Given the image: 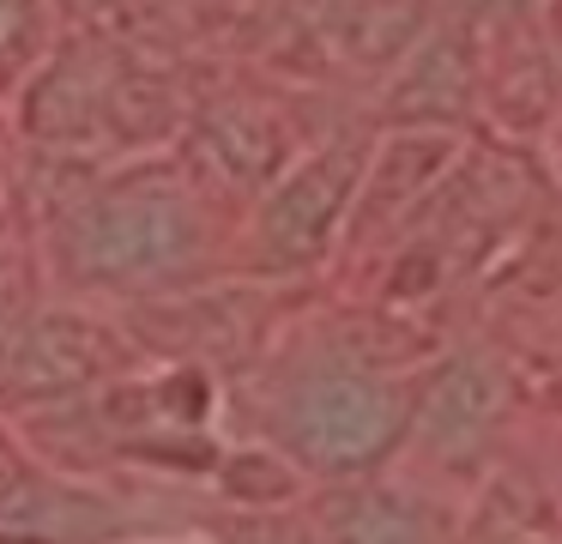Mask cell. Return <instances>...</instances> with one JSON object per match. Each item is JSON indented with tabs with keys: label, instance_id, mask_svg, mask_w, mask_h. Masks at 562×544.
I'll use <instances>...</instances> for the list:
<instances>
[{
	"label": "cell",
	"instance_id": "1",
	"mask_svg": "<svg viewBox=\"0 0 562 544\" xmlns=\"http://www.w3.org/2000/svg\"><path fill=\"white\" fill-rule=\"evenodd\" d=\"M212 260V206L188 164L134 157L67 200L55 266L86 290L158 297L182 290Z\"/></svg>",
	"mask_w": 562,
	"mask_h": 544
},
{
	"label": "cell",
	"instance_id": "6",
	"mask_svg": "<svg viewBox=\"0 0 562 544\" xmlns=\"http://www.w3.org/2000/svg\"><path fill=\"white\" fill-rule=\"evenodd\" d=\"M453 164H460V133L453 127H393L387 140L369 145V157H363L345 236L405 224V218L448 181Z\"/></svg>",
	"mask_w": 562,
	"mask_h": 544
},
{
	"label": "cell",
	"instance_id": "11",
	"mask_svg": "<svg viewBox=\"0 0 562 544\" xmlns=\"http://www.w3.org/2000/svg\"><path fill=\"white\" fill-rule=\"evenodd\" d=\"M448 7V19L453 24H465V31H508V24H526V19H538V7L544 0H441Z\"/></svg>",
	"mask_w": 562,
	"mask_h": 544
},
{
	"label": "cell",
	"instance_id": "5",
	"mask_svg": "<svg viewBox=\"0 0 562 544\" xmlns=\"http://www.w3.org/2000/svg\"><path fill=\"white\" fill-rule=\"evenodd\" d=\"M127 369V338L79 309H43L7 338L0 381L25 406H79Z\"/></svg>",
	"mask_w": 562,
	"mask_h": 544
},
{
	"label": "cell",
	"instance_id": "8",
	"mask_svg": "<svg viewBox=\"0 0 562 544\" xmlns=\"http://www.w3.org/2000/svg\"><path fill=\"white\" fill-rule=\"evenodd\" d=\"M194 169H212V176L236 181V188H267L291 152H284V121L260 103H218L194 121Z\"/></svg>",
	"mask_w": 562,
	"mask_h": 544
},
{
	"label": "cell",
	"instance_id": "13",
	"mask_svg": "<svg viewBox=\"0 0 562 544\" xmlns=\"http://www.w3.org/2000/svg\"><path fill=\"white\" fill-rule=\"evenodd\" d=\"M0 544H43V539H31V532H13V526H0Z\"/></svg>",
	"mask_w": 562,
	"mask_h": 544
},
{
	"label": "cell",
	"instance_id": "12",
	"mask_svg": "<svg viewBox=\"0 0 562 544\" xmlns=\"http://www.w3.org/2000/svg\"><path fill=\"white\" fill-rule=\"evenodd\" d=\"M31 490H37V466H31L7 435H0V526L31 502Z\"/></svg>",
	"mask_w": 562,
	"mask_h": 544
},
{
	"label": "cell",
	"instance_id": "2",
	"mask_svg": "<svg viewBox=\"0 0 562 544\" xmlns=\"http://www.w3.org/2000/svg\"><path fill=\"white\" fill-rule=\"evenodd\" d=\"M417 387H424L417 369L327 351L279 381L267 430L303 478H375L412 442Z\"/></svg>",
	"mask_w": 562,
	"mask_h": 544
},
{
	"label": "cell",
	"instance_id": "7",
	"mask_svg": "<svg viewBox=\"0 0 562 544\" xmlns=\"http://www.w3.org/2000/svg\"><path fill=\"white\" fill-rule=\"evenodd\" d=\"M477 109V36L465 24L424 31L393 67V127H453Z\"/></svg>",
	"mask_w": 562,
	"mask_h": 544
},
{
	"label": "cell",
	"instance_id": "4",
	"mask_svg": "<svg viewBox=\"0 0 562 544\" xmlns=\"http://www.w3.org/2000/svg\"><path fill=\"white\" fill-rule=\"evenodd\" d=\"M369 140L345 133V140H327L315 152L291 157L279 176L260 188L255 212H248V266L260 278H296L315 273L345 236V218H351L357 200V176H363Z\"/></svg>",
	"mask_w": 562,
	"mask_h": 544
},
{
	"label": "cell",
	"instance_id": "3",
	"mask_svg": "<svg viewBox=\"0 0 562 544\" xmlns=\"http://www.w3.org/2000/svg\"><path fill=\"white\" fill-rule=\"evenodd\" d=\"M170 127V97L146 67L98 43L49 48L25 73V133L55 152L151 145Z\"/></svg>",
	"mask_w": 562,
	"mask_h": 544
},
{
	"label": "cell",
	"instance_id": "9",
	"mask_svg": "<svg viewBox=\"0 0 562 544\" xmlns=\"http://www.w3.org/2000/svg\"><path fill=\"white\" fill-rule=\"evenodd\" d=\"M55 48L49 0H0V85H25V73Z\"/></svg>",
	"mask_w": 562,
	"mask_h": 544
},
{
	"label": "cell",
	"instance_id": "10",
	"mask_svg": "<svg viewBox=\"0 0 562 544\" xmlns=\"http://www.w3.org/2000/svg\"><path fill=\"white\" fill-rule=\"evenodd\" d=\"M333 544H424V520H417L405 502H393V496L363 490V496H357V502L339 514Z\"/></svg>",
	"mask_w": 562,
	"mask_h": 544
}]
</instances>
